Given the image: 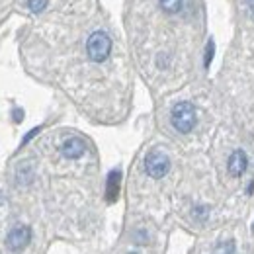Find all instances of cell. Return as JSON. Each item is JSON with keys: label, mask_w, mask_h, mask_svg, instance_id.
Listing matches in <instances>:
<instances>
[{"label": "cell", "mask_w": 254, "mask_h": 254, "mask_svg": "<svg viewBox=\"0 0 254 254\" xmlns=\"http://www.w3.org/2000/svg\"><path fill=\"white\" fill-rule=\"evenodd\" d=\"M170 122L176 131L190 133L195 126V110L190 102H178L170 112Z\"/></svg>", "instance_id": "1"}, {"label": "cell", "mask_w": 254, "mask_h": 254, "mask_svg": "<svg viewBox=\"0 0 254 254\" xmlns=\"http://www.w3.org/2000/svg\"><path fill=\"white\" fill-rule=\"evenodd\" d=\"M110 51H112V39H110V35L106 32H94L88 37V41H86V53H88L90 61H94V63L106 61L108 55H110Z\"/></svg>", "instance_id": "2"}, {"label": "cell", "mask_w": 254, "mask_h": 254, "mask_svg": "<svg viewBox=\"0 0 254 254\" xmlns=\"http://www.w3.org/2000/svg\"><path fill=\"white\" fill-rule=\"evenodd\" d=\"M145 170L151 178H162L170 170V159L162 151H151L145 159Z\"/></svg>", "instance_id": "3"}, {"label": "cell", "mask_w": 254, "mask_h": 254, "mask_svg": "<svg viewBox=\"0 0 254 254\" xmlns=\"http://www.w3.org/2000/svg\"><path fill=\"white\" fill-rule=\"evenodd\" d=\"M30 241H32V231H30V227H14V229L8 233V237H6V245H8V249H10L12 253L22 251L26 245H30Z\"/></svg>", "instance_id": "4"}, {"label": "cell", "mask_w": 254, "mask_h": 254, "mask_svg": "<svg viewBox=\"0 0 254 254\" xmlns=\"http://www.w3.org/2000/svg\"><path fill=\"white\" fill-rule=\"evenodd\" d=\"M247 166H249V159H247V155H245V151H235L231 157H229V162H227V168H229V174L231 176H241V174H245V170H247Z\"/></svg>", "instance_id": "5"}, {"label": "cell", "mask_w": 254, "mask_h": 254, "mask_svg": "<svg viewBox=\"0 0 254 254\" xmlns=\"http://www.w3.org/2000/svg\"><path fill=\"white\" fill-rule=\"evenodd\" d=\"M61 151H63V155L66 157V159H78V157L84 155V151H86V143H84L80 137H70V139H66V141L63 143Z\"/></svg>", "instance_id": "6"}, {"label": "cell", "mask_w": 254, "mask_h": 254, "mask_svg": "<svg viewBox=\"0 0 254 254\" xmlns=\"http://www.w3.org/2000/svg\"><path fill=\"white\" fill-rule=\"evenodd\" d=\"M120 178H122L120 170L110 172V178H108V199H110V201H114V199L118 197V191H120Z\"/></svg>", "instance_id": "7"}, {"label": "cell", "mask_w": 254, "mask_h": 254, "mask_svg": "<svg viewBox=\"0 0 254 254\" xmlns=\"http://www.w3.org/2000/svg\"><path fill=\"white\" fill-rule=\"evenodd\" d=\"M159 4L166 14H176L182 8V0H159Z\"/></svg>", "instance_id": "8"}, {"label": "cell", "mask_w": 254, "mask_h": 254, "mask_svg": "<svg viewBox=\"0 0 254 254\" xmlns=\"http://www.w3.org/2000/svg\"><path fill=\"white\" fill-rule=\"evenodd\" d=\"M213 254H235V245L229 241V243H221L213 249Z\"/></svg>", "instance_id": "9"}, {"label": "cell", "mask_w": 254, "mask_h": 254, "mask_svg": "<svg viewBox=\"0 0 254 254\" xmlns=\"http://www.w3.org/2000/svg\"><path fill=\"white\" fill-rule=\"evenodd\" d=\"M47 2H49V0H28V6H30L32 12L37 14V12H43V10H45Z\"/></svg>", "instance_id": "10"}, {"label": "cell", "mask_w": 254, "mask_h": 254, "mask_svg": "<svg viewBox=\"0 0 254 254\" xmlns=\"http://www.w3.org/2000/svg\"><path fill=\"white\" fill-rule=\"evenodd\" d=\"M211 55H213V41H209L207 49H205V66H209V63H211Z\"/></svg>", "instance_id": "11"}, {"label": "cell", "mask_w": 254, "mask_h": 254, "mask_svg": "<svg viewBox=\"0 0 254 254\" xmlns=\"http://www.w3.org/2000/svg\"><path fill=\"white\" fill-rule=\"evenodd\" d=\"M22 116H24V112H22V110H14V120H16V122H20V120H22Z\"/></svg>", "instance_id": "12"}, {"label": "cell", "mask_w": 254, "mask_h": 254, "mask_svg": "<svg viewBox=\"0 0 254 254\" xmlns=\"http://www.w3.org/2000/svg\"><path fill=\"white\" fill-rule=\"evenodd\" d=\"M37 131H39V127H37V129H32V131H30V133H28V137H26V139H24V145H26V143H28V141H30V139H32L33 135H35V133H37Z\"/></svg>", "instance_id": "13"}, {"label": "cell", "mask_w": 254, "mask_h": 254, "mask_svg": "<svg viewBox=\"0 0 254 254\" xmlns=\"http://www.w3.org/2000/svg\"><path fill=\"white\" fill-rule=\"evenodd\" d=\"M249 4H251V8H253V12H254V0H249Z\"/></svg>", "instance_id": "14"}, {"label": "cell", "mask_w": 254, "mask_h": 254, "mask_svg": "<svg viewBox=\"0 0 254 254\" xmlns=\"http://www.w3.org/2000/svg\"><path fill=\"white\" fill-rule=\"evenodd\" d=\"M131 254H135V253H131Z\"/></svg>", "instance_id": "15"}, {"label": "cell", "mask_w": 254, "mask_h": 254, "mask_svg": "<svg viewBox=\"0 0 254 254\" xmlns=\"http://www.w3.org/2000/svg\"><path fill=\"white\" fill-rule=\"evenodd\" d=\"M253 229H254V227H253Z\"/></svg>", "instance_id": "16"}]
</instances>
